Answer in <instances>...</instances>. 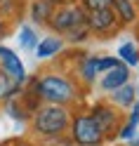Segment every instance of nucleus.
<instances>
[{
    "mask_svg": "<svg viewBox=\"0 0 139 146\" xmlns=\"http://www.w3.org/2000/svg\"><path fill=\"white\" fill-rule=\"evenodd\" d=\"M71 113L66 106L43 104L31 113V130L43 139H57L64 132H69Z\"/></svg>",
    "mask_w": 139,
    "mask_h": 146,
    "instance_id": "nucleus-1",
    "label": "nucleus"
},
{
    "mask_svg": "<svg viewBox=\"0 0 139 146\" xmlns=\"http://www.w3.org/2000/svg\"><path fill=\"white\" fill-rule=\"evenodd\" d=\"M31 92L45 104H54V106H69L71 102H76V85L71 83L66 76H43L31 83Z\"/></svg>",
    "mask_w": 139,
    "mask_h": 146,
    "instance_id": "nucleus-2",
    "label": "nucleus"
},
{
    "mask_svg": "<svg viewBox=\"0 0 139 146\" xmlns=\"http://www.w3.org/2000/svg\"><path fill=\"white\" fill-rule=\"evenodd\" d=\"M69 134H71V141L76 144V146H104L106 144L104 132L97 127V123L92 120L90 113L71 115Z\"/></svg>",
    "mask_w": 139,
    "mask_h": 146,
    "instance_id": "nucleus-3",
    "label": "nucleus"
},
{
    "mask_svg": "<svg viewBox=\"0 0 139 146\" xmlns=\"http://www.w3.org/2000/svg\"><path fill=\"white\" fill-rule=\"evenodd\" d=\"M85 17H87V12L82 10L80 5L59 7V10H54L52 17L47 19V26H50L54 33H66V31H71V29H76V26L85 24Z\"/></svg>",
    "mask_w": 139,
    "mask_h": 146,
    "instance_id": "nucleus-4",
    "label": "nucleus"
},
{
    "mask_svg": "<svg viewBox=\"0 0 139 146\" xmlns=\"http://www.w3.org/2000/svg\"><path fill=\"white\" fill-rule=\"evenodd\" d=\"M90 115H92V120L97 123V127L101 132H104V137H106V141L108 139H116L118 137V130H120V113H118V108H113V106H108V104H94L92 106V111H90Z\"/></svg>",
    "mask_w": 139,
    "mask_h": 146,
    "instance_id": "nucleus-5",
    "label": "nucleus"
},
{
    "mask_svg": "<svg viewBox=\"0 0 139 146\" xmlns=\"http://www.w3.org/2000/svg\"><path fill=\"white\" fill-rule=\"evenodd\" d=\"M0 71L17 85L26 83V68H24L21 57L17 52H12L10 47H5V45H0Z\"/></svg>",
    "mask_w": 139,
    "mask_h": 146,
    "instance_id": "nucleus-6",
    "label": "nucleus"
},
{
    "mask_svg": "<svg viewBox=\"0 0 139 146\" xmlns=\"http://www.w3.org/2000/svg\"><path fill=\"white\" fill-rule=\"evenodd\" d=\"M85 26L90 33H111L118 26V19L113 10H99V12H87Z\"/></svg>",
    "mask_w": 139,
    "mask_h": 146,
    "instance_id": "nucleus-7",
    "label": "nucleus"
},
{
    "mask_svg": "<svg viewBox=\"0 0 139 146\" xmlns=\"http://www.w3.org/2000/svg\"><path fill=\"white\" fill-rule=\"evenodd\" d=\"M125 83H130V68L125 64H118V66H113L111 71L104 73V78L99 80V87L104 90V92H113V90L123 87Z\"/></svg>",
    "mask_w": 139,
    "mask_h": 146,
    "instance_id": "nucleus-8",
    "label": "nucleus"
},
{
    "mask_svg": "<svg viewBox=\"0 0 139 146\" xmlns=\"http://www.w3.org/2000/svg\"><path fill=\"white\" fill-rule=\"evenodd\" d=\"M61 47H64V40L61 38H57V35H47V38L38 40V45H35L33 52H35L38 59H50V57H54V54H59Z\"/></svg>",
    "mask_w": 139,
    "mask_h": 146,
    "instance_id": "nucleus-9",
    "label": "nucleus"
},
{
    "mask_svg": "<svg viewBox=\"0 0 139 146\" xmlns=\"http://www.w3.org/2000/svg\"><path fill=\"white\" fill-rule=\"evenodd\" d=\"M111 10H113L118 24H132V21H137V7H134L132 0H113Z\"/></svg>",
    "mask_w": 139,
    "mask_h": 146,
    "instance_id": "nucleus-10",
    "label": "nucleus"
},
{
    "mask_svg": "<svg viewBox=\"0 0 139 146\" xmlns=\"http://www.w3.org/2000/svg\"><path fill=\"white\" fill-rule=\"evenodd\" d=\"M134 99H137V87L130 85V83H125L123 87H118V90L111 92V102L118 108H130L134 104Z\"/></svg>",
    "mask_w": 139,
    "mask_h": 146,
    "instance_id": "nucleus-11",
    "label": "nucleus"
},
{
    "mask_svg": "<svg viewBox=\"0 0 139 146\" xmlns=\"http://www.w3.org/2000/svg\"><path fill=\"white\" fill-rule=\"evenodd\" d=\"M54 12V3L52 0H35L31 5V19L35 24H47V19Z\"/></svg>",
    "mask_w": 139,
    "mask_h": 146,
    "instance_id": "nucleus-12",
    "label": "nucleus"
},
{
    "mask_svg": "<svg viewBox=\"0 0 139 146\" xmlns=\"http://www.w3.org/2000/svg\"><path fill=\"white\" fill-rule=\"evenodd\" d=\"M19 92H21V85L12 83V80L0 71V104L10 102V99H14V97H19Z\"/></svg>",
    "mask_w": 139,
    "mask_h": 146,
    "instance_id": "nucleus-13",
    "label": "nucleus"
},
{
    "mask_svg": "<svg viewBox=\"0 0 139 146\" xmlns=\"http://www.w3.org/2000/svg\"><path fill=\"white\" fill-rule=\"evenodd\" d=\"M118 59L125 64V66H137L139 64V47L134 42H123L118 47Z\"/></svg>",
    "mask_w": 139,
    "mask_h": 146,
    "instance_id": "nucleus-14",
    "label": "nucleus"
},
{
    "mask_svg": "<svg viewBox=\"0 0 139 146\" xmlns=\"http://www.w3.org/2000/svg\"><path fill=\"white\" fill-rule=\"evenodd\" d=\"M5 111H7V115L10 118H14L17 123H29L31 120V113L26 111V106L21 104V102H17V97L14 99H10V102H5Z\"/></svg>",
    "mask_w": 139,
    "mask_h": 146,
    "instance_id": "nucleus-15",
    "label": "nucleus"
},
{
    "mask_svg": "<svg viewBox=\"0 0 139 146\" xmlns=\"http://www.w3.org/2000/svg\"><path fill=\"white\" fill-rule=\"evenodd\" d=\"M19 45H21V50H26V52H33L35 45H38V33H35L29 24H24L19 29Z\"/></svg>",
    "mask_w": 139,
    "mask_h": 146,
    "instance_id": "nucleus-16",
    "label": "nucleus"
},
{
    "mask_svg": "<svg viewBox=\"0 0 139 146\" xmlns=\"http://www.w3.org/2000/svg\"><path fill=\"white\" fill-rule=\"evenodd\" d=\"M80 76L85 83H94L97 80V57H85L80 64Z\"/></svg>",
    "mask_w": 139,
    "mask_h": 146,
    "instance_id": "nucleus-17",
    "label": "nucleus"
},
{
    "mask_svg": "<svg viewBox=\"0 0 139 146\" xmlns=\"http://www.w3.org/2000/svg\"><path fill=\"white\" fill-rule=\"evenodd\" d=\"M113 0H82V10L85 12H99V10H111Z\"/></svg>",
    "mask_w": 139,
    "mask_h": 146,
    "instance_id": "nucleus-18",
    "label": "nucleus"
},
{
    "mask_svg": "<svg viewBox=\"0 0 139 146\" xmlns=\"http://www.w3.org/2000/svg\"><path fill=\"white\" fill-rule=\"evenodd\" d=\"M85 38H90V31H87L85 24H80V26H76V29L66 31V40L69 42H82Z\"/></svg>",
    "mask_w": 139,
    "mask_h": 146,
    "instance_id": "nucleus-19",
    "label": "nucleus"
},
{
    "mask_svg": "<svg viewBox=\"0 0 139 146\" xmlns=\"http://www.w3.org/2000/svg\"><path fill=\"white\" fill-rule=\"evenodd\" d=\"M118 64H123L118 57H97V73H106Z\"/></svg>",
    "mask_w": 139,
    "mask_h": 146,
    "instance_id": "nucleus-20",
    "label": "nucleus"
},
{
    "mask_svg": "<svg viewBox=\"0 0 139 146\" xmlns=\"http://www.w3.org/2000/svg\"><path fill=\"white\" fill-rule=\"evenodd\" d=\"M134 134H137V125H132V123H123V125H120V130H118V139L130 141Z\"/></svg>",
    "mask_w": 139,
    "mask_h": 146,
    "instance_id": "nucleus-21",
    "label": "nucleus"
},
{
    "mask_svg": "<svg viewBox=\"0 0 139 146\" xmlns=\"http://www.w3.org/2000/svg\"><path fill=\"white\" fill-rule=\"evenodd\" d=\"M127 123H132V125H137V127H139V113L130 111V118H127Z\"/></svg>",
    "mask_w": 139,
    "mask_h": 146,
    "instance_id": "nucleus-22",
    "label": "nucleus"
},
{
    "mask_svg": "<svg viewBox=\"0 0 139 146\" xmlns=\"http://www.w3.org/2000/svg\"><path fill=\"white\" fill-rule=\"evenodd\" d=\"M130 146H139V137H137V134L132 137V139H130Z\"/></svg>",
    "mask_w": 139,
    "mask_h": 146,
    "instance_id": "nucleus-23",
    "label": "nucleus"
},
{
    "mask_svg": "<svg viewBox=\"0 0 139 146\" xmlns=\"http://www.w3.org/2000/svg\"><path fill=\"white\" fill-rule=\"evenodd\" d=\"M130 108H132V111H134V113H139V102H134V104H132V106H130Z\"/></svg>",
    "mask_w": 139,
    "mask_h": 146,
    "instance_id": "nucleus-24",
    "label": "nucleus"
},
{
    "mask_svg": "<svg viewBox=\"0 0 139 146\" xmlns=\"http://www.w3.org/2000/svg\"><path fill=\"white\" fill-rule=\"evenodd\" d=\"M0 35H5V24L0 21Z\"/></svg>",
    "mask_w": 139,
    "mask_h": 146,
    "instance_id": "nucleus-25",
    "label": "nucleus"
},
{
    "mask_svg": "<svg viewBox=\"0 0 139 146\" xmlns=\"http://www.w3.org/2000/svg\"><path fill=\"white\" fill-rule=\"evenodd\" d=\"M17 146H33V144H29V141H21V144H17Z\"/></svg>",
    "mask_w": 139,
    "mask_h": 146,
    "instance_id": "nucleus-26",
    "label": "nucleus"
},
{
    "mask_svg": "<svg viewBox=\"0 0 139 146\" xmlns=\"http://www.w3.org/2000/svg\"><path fill=\"white\" fill-rule=\"evenodd\" d=\"M137 97H139V85H137Z\"/></svg>",
    "mask_w": 139,
    "mask_h": 146,
    "instance_id": "nucleus-27",
    "label": "nucleus"
},
{
    "mask_svg": "<svg viewBox=\"0 0 139 146\" xmlns=\"http://www.w3.org/2000/svg\"><path fill=\"white\" fill-rule=\"evenodd\" d=\"M0 146H7V144H0Z\"/></svg>",
    "mask_w": 139,
    "mask_h": 146,
    "instance_id": "nucleus-28",
    "label": "nucleus"
},
{
    "mask_svg": "<svg viewBox=\"0 0 139 146\" xmlns=\"http://www.w3.org/2000/svg\"><path fill=\"white\" fill-rule=\"evenodd\" d=\"M132 3H137V0H132Z\"/></svg>",
    "mask_w": 139,
    "mask_h": 146,
    "instance_id": "nucleus-29",
    "label": "nucleus"
},
{
    "mask_svg": "<svg viewBox=\"0 0 139 146\" xmlns=\"http://www.w3.org/2000/svg\"><path fill=\"white\" fill-rule=\"evenodd\" d=\"M52 3H54V0H52Z\"/></svg>",
    "mask_w": 139,
    "mask_h": 146,
    "instance_id": "nucleus-30",
    "label": "nucleus"
}]
</instances>
